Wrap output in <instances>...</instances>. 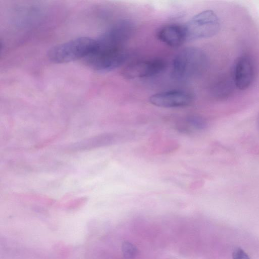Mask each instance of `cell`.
Segmentation results:
<instances>
[{
    "label": "cell",
    "instance_id": "obj_2",
    "mask_svg": "<svg viewBox=\"0 0 259 259\" xmlns=\"http://www.w3.org/2000/svg\"><path fill=\"white\" fill-rule=\"evenodd\" d=\"M95 39L79 37L52 48L48 52L49 60L55 63H64L83 59L93 50Z\"/></svg>",
    "mask_w": 259,
    "mask_h": 259
},
{
    "label": "cell",
    "instance_id": "obj_10",
    "mask_svg": "<svg viewBox=\"0 0 259 259\" xmlns=\"http://www.w3.org/2000/svg\"><path fill=\"white\" fill-rule=\"evenodd\" d=\"M121 250L123 255L127 259L134 258L137 255L138 252L136 247L128 241L123 242Z\"/></svg>",
    "mask_w": 259,
    "mask_h": 259
},
{
    "label": "cell",
    "instance_id": "obj_5",
    "mask_svg": "<svg viewBox=\"0 0 259 259\" xmlns=\"http://www.w3.org/2000/svg\"><path fill=\"white\" fill-rule=\"evenodd\" d=\"M165 67V62L160 59L140 60L128 65L122 74L128 79L147 78L160 73Z\"/></svg>",
    "mask_w": 259,
    "mask_h": 259
},
{
    "label": "cell",
    "instance_id": "obj_7",
    "mask_svg": "<svg viewBox=\"0 0 259 259\" xmlns=\"http://www.w3.org/2000/svg\"><path fill=\"white\" fill-rule=\"evenodd\" d=\"M253 78V67L250 57L243 55L237 61L234 70V81L236 87L241 90L247 89Z\"/></svg>",
    "mask_w": 259,
    "mask_h": 259
},
{
    "label": "cell",
    "instance_id": "obj_6",
    "mask_svg": "<svg viewBox=\"0 0 259 259\" xmlns=\"http://www.w3.org/2000/svg\"><path fill=\"white\" fill-rule=\"evenodd\" d=\"M192 95L182 90H170L157 93L149 98L150 103L162 108H178L189 106L193 101Z\"/></svg>",
    "mask_w": 259,
    "mask_h": 259
},
{
    "label": "cell",
    "instance_id": "obj_3",
    "mask_svg": "<svg viewBox=\"0 0 259 259\" xmlns=\"http://www.w3.org/2000/svg\"><path fill=\"white\" fill-rule=\"evenodd\" d=\"M183 26L187 41L215 35L219 31L220 23L216 14L207 10L195 15Z\"/></svg>",
    "mask_w": 259,
    "mask_h": 259
},
{
    "label": "cell",
    "instance_id": "obj_4",
    "mask_svg": "<svg viewBox=\"0 0 259 259\" xmlns=\"http://www.w3.org/2000/svg\"><path fill=\"white\" fill-rule=\"evenodd\" d=\"M127 55L123 49L115 51H98L93 49L82 60L89 68L98 72L112 71L122 65Z\"/></svg>",
    "mask_w": 259,
    "mask_h": 259
},
{
    "label": "cell",
    "instance_id": "obj_11",
    "mask_svg": "<svg viewBox=\"0 0 259 259\" xmlns=\"http://www.w3.org/2000/svg\"><path fill=\"white\" fill-rule=\"evenodd\" d=\"M232 257L233 259H250L247 253L240 248H237L234 250Z\"/></svg>",
    "mask_w": 259,
    "mask_h": 259
},
{
    "label": "cell",
    "instance_id": "obj_1",
    "mask_svg": "<svg viewBox=\"0 0 259 259\" xmlns=\"http://www.w3.org/2000/svg\"><path fill=\"white\" fill-rule=\"evenodd\" d=\"M207 64V56L202 50L186 48L180 51L173 60L172 77L181 81L192 80L205 71Z\"/></svg>",
    "mask_w": 259,
    "mask_h": 259
},
{
    "label": "cell",
    "instance_id": "obj_8",
    "mask_svg": "<svg viewBox=\"0 0 259 259\" xmlns=\"http://www.w3.org/2000/svg\"><path fill=\"white\" fill-rule=\"evenodd\" d=\"M157 38L171 47H178L185 41L186 36L183 25L169 24L163 26L158 31Z\"/></svg>",
    "mask_w": 259,
    "mask_h": 259
},
{
    "label": "cell",
    "instance_id": "obj_9",
    "mask_svg": "<svg viewBox=\"0 0 259 259\" xmlns=\"http://www.w3.org/2000/svg\"><path fill=\"white\" fill-rule=\"evenodd\" d=\"M188 128L200 130L205 126V122L201 117L197 116H189L185 121Z\"/></svg>",
    "mask_w": 259,
    "mask_h": 259
}]
</instances>
